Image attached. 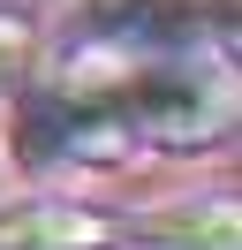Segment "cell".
<instances>
[{
	"label": "cell",
	"mask_w": 242,
	"mask_h": 250,
	"mask_svg": "<svg viewBox=\"0 0 242 250\" xmlns=\"http://www.w3.org/2000/svg\"><path fill=\"white\" fill-rule=\"evenodd\" d=\"M136 129L121 122V106L106 99V83L91 76L83 53H68L60 68H30L8 99V159L23 174H99V167H121L136 159Z\"/></svg>",
	"instance_id": "obj_1"
},
{
	"label": "cell",
	"mask_w": 242,
	"mask_h": 250,
	"mask_svg": "<svg viewBox=\"0 0 242 250\" xmlns=\"http://www.w3.org/2000/svg\"><path fill=\"white\" fill-rule=\"evenodd\" d=\"M38 68V23L30 16H0V106L15 99V83Z\"/></svg>",
	"instance_id": "obj_5"
},
{
	"label": "cell",
	"mask_w": 242,
	"mask_h": 250,
	"mask_svg": "<svg viewBox=\"0 0 242 250\" xmlns=\"http://www.w3.org/2000/svg\"><path fill=\"white\" fill-rule=\"evenodd\" d=\"M76 23L114 53H235V0H76Z\"/></svg>",
	"instance_id": "obj_2"
},
{
	"label": "cell",
	"mask_w": 242,
	"mask_h": 250,
	"mask_svg": "<svg viewBox=\"0 0 242 250\" xmlns=\"http://www.w3.org/2000/svg\"><path fill=\"white\" fill-rule=\"evenodd\" d=\"M114 250H242V228L227 197H174V205L136 212L114 235Z\"/></svg>",
	"instance_id": "obj_4"
},
{
	"label": "cell",
	"mask_w": 242,
	"mask_h": 250,
	"mask_svg": "<svg viewBox=\"0 0 242 250\" xmlns=\"http://www.w3.org/2000/svg\"><path fill=\"white\" fill-rule=\"evenodd\" d=\"M114 220L76 197H8L0 205V250H114Z\"/></svg>",
	"instance_id": "obj_3"
}]
</instances>
